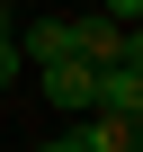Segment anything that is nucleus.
<instances>
[{
  "label": "nucleus",
  "instance_id": "f257e3e1",
  "mask_svg": "<svg viewBox=\"0 0 143 152\" xmlns=\"http://www.w3.org/2000/svg\"><path fill=\"white\" fill-rule=\"evenodd\" d=\"M72 54H81L90 72H107V63H143V45H134V27H116V18H72Z\"/></svg>",
  "mask_w": 143,
  "mask_h": 152
},
{
  "label": "nucleus",
  "instance_id": "f03ea898",
  "mask_svg": "<svg viewBox=\"0 0 143 152\" xmlns=\"http://www.w3.org/2000/svg\"><path fill=\"white\" fill-rule=\"evenodd\" d=\"M36 90H45L54 107H72V116H90V99H98V72H90L81 54H54V63H36Z\"/></svg>",
  "mask_w": 143,
  "mask_h": 152
},
{
  "label": "nucleus",
  "instance_id": "7ed1b4c3",
  "mask_svg": "<svg viewBox=\"0 0 143 152\" xmlns=\"http://www.w3.org/2000/svg\"><path fill=\"white\" fill-rule=\"evenodd\" d=\"M90 107H98V116H143V63H107Z\"/></svg>",
  "mask_w": 143,
  "mask_h": 152
},
{
  "label": "nucleus",
  "instance_id": "20e7f679",
  "mask_svg": "<svg viewBox=\"0 0 143 152\" xmlns=\"http://www.w3.org/2000/svg\"><path fill=\"white\" fill-rule=\"evenodd\" d=\"M81 143H90V152H143V116H98V107H90V116H81Z\"/></svg>",
  "mask_w": 143,
  "mask_h": 152
},
{
  "label": "nucleus",
  "instance_id": "39448f33",
  "mask_svg": "<svg viewBox=\"0 0 143 152\" xmlns=\"http://www.w3.org/2000/svg\"><path fill=\"white\" fill-rule=\"evenodd\" d=\"M98 18H116V27H134V18H143V0H98Z\"/></svg>",
  "mask_w": 143,
  "mask_h": 152
},
{
  "label": "nucleus",
  "instance_id": "423d86ee",
  "mask_svg": "<svg viewBox=\"0 0 143 152\" xmlns=\"http://www.w3.org/2000/svg\"><path fill=\"white\" fill-rule=\"evenodd\" d=\"M18 72H27V54H18V45H0V90H9Z\"/></svg>",
  "mask_w": 143,
  "mask_h": 152
},
{
  "label": "nucleus",
  "instance_id": "0eeeda50",
  "mask_svg": "<svg viewBox=\"0 0 143 152\" xmlns=\"http://www.w3.org/2000/svg\"><path fill=\"white\" fill-rule=\"evenodd\" d=\"M36 152H90V143H81V134H54V143H36Z\"/></svg>",
  "mask_w": 143,
  "mask_h": 152
},
{
  "label": "nucleus",
  "instance_id": "6e6552de",
  "mask_svg": "<svg viewBox=\"0 0 143 152\" xmlns=\"http://www.w3.org/2000/svg\"><path fill=\"white\" fill-rule=\"evenodd\" d=\"M9 36H18V9H9V0H0V45H9Z\"/></svg>",
  "mask_w": 143,
  "mask_h": 152
}]
</instances>
